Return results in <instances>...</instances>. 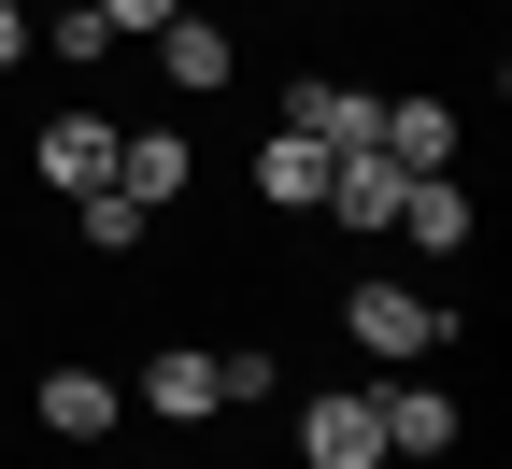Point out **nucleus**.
I'll return each mask as SVG.
<instances>
[{
  "label": "nucleus",
  "instance_id": "nucleus-1",
  "mask_svg": "<svg viewBox=\"0 0 512 469\" xmlns=\"http://www.w3.org/2000/svg\"><path fill=\"white\" fill-rule=\"evenodd\" d=\"M342 342L370 356V370H427L441 342H456V313H441V299H413V285H342Z\"/></svg>",
  "mask_w": 512,
  "mask_h": 469
},
{
  "label": "nucleus",
  "instance_id": "nucleus-2",
  "mask_svg": "<svg viewBox=\"0 0 512 469\" xmlns=\"http://www.w3.org/2000/svg\"><path fill=\"white\" fill-rule=\"evenodd\" d=\"M114 143H128V114H114V100H72V114H43L29 171H43L57 199H86V185H114Z\"/></svg>",
  "mask_w": 512,
  "mask_h": 469
},
{
  "label": "nucleus",
  "instance_id": "nucleus-3",
  "mask_svg": "<svg viewBox=\"0 0 512 469\" xmlns=\"http://www.w3.org/2000/svg\"><path fill=\"white\" fill-rule=\"evenodd\" d=\"M143 413L157 427H214L228 413V356L214 342H143Z\"/></svg>",
  "mask_w": 512,
  "mask_h": 469
},
{
  "label": "nucleus",
  "instance_id": "nucleus-4",
  "mask_svg": "<svg viewBox=\"0 0 512 469\" xmlns=\"http://www.w3.org/2000/svg\"><path fill=\"white\" fill-rule=\"evenodd\" d=\"M299 469H384V398H370V384L299 398Z\"/></svg>",
  "mask_w": 512,
  "mask_h": 469
},
{
  "label": "nucleus",
  "instance_id": "nucleus-5",
  "mask_svg": "<svg viewBox=\"0 0 512 469\" xmlns=\"http://www.w3.org/2000/svg\"><path fill=\"white\" fill-rule=\"evenodd\" d=\"M399 157H384V143H342L328 157V199H313V214H328V228H399Z\"/></svg>",
  "mask_w": 512,
  "mask_h": 469
},
{
  "label": "nucleus",
  "instance_id": "nucleus-6",
  "mask_svg": "<svg viewBox=\"0 0 512 469\" xmlns=\"http://www.w3.org/2000/svg\"><path fill=\"white\" fill-rule=\"evenodd\" d=\"M399 242H413V256H470V242H484V199H470L456 171H413V185H399Z\"/></svg>",
  "mask_w": 512,
  "mask_h": 469
},
{
  "label": "nucleus",
  "instance_id": "nucleus-7",
  "mask_svg": "<svg viewBox=\"0 0 512 469\" xmlns=\"http://www.w3.org/2000/svg\"><path fill=\"white\" fill-rule=\"evenodd\" d=\"M271 128H299V143H328V157H342V143H370V128H384V100H370V86H342V72H299Z\"/></svg>",
  "mask_w": 512,
  "mask_h": 469
},
{
  "label": "nucleus",
  "instance_id": "nucleus-8",
  "mask_svg": "<svg viewBox=\"0 0 512 469\" xmlns=\"http://www.w3.org/2000/svg\"><path fill=\"white\" fill-rule=\"evenodd\" d=\"M456 427H470V413H456L441 384H413V370L384 384V469H427V455H456Z\"/></svg>",
  "mask_w": 512,
  "mask_h": 469
},
{
  "label": "nucleus",
  "instance_id": "nucleus-9",
  "mask_svg": "<svg viewBox=\"0 0 512 469\" xmlns=\"http://www.w3.org/2000/svg\"><path fill=\"white\" fill-rule=\"evenodd\" d=\"M370 143H384V157H399V171H456V143H470V114L413 86V100H384V128H370Z\"/></svg>",
  "mask_w": 512,
  "mask_h": 469
},
{
  "label": "nucleus",
  "instance_id": "nucleus-10",
  "mask_svg": "<svg viewBox=\"0 0 512 469\" xmlns=\"http://www.w3.org/2000/svg\"><path fill=\"white\" fill-rule=\"evenodd\" d=\"M114 185L143 199V214H171V199L200 185V143H185V128H128V143H114Z\"/></svg>",
  "mask_w": 512,
  "mask_h": 469
},
{
  "label": "nucleus",
  "instance_id": "nucleus-11",
  "mask_svg": "<svg viewBox=\"0 0 512 469\" xmlns=\"http://www.w3.org/2000/svg\"><path fill=\"white\" fill-rule=\"evenodd\" d=\"M157 72H171V100H214V86L242 72V43H228L214 15H171V29H157Z\"/></svg>",
  "mask_w": 512,
  "mask_h": 469
},
{
  "label": "nucleus",
  "instance_id": "nucleus-12",
  "mask_svg": "<svg viewBox=\"0 0 512 469\" xmlns=\"http://www.w3.org/2000/svg\"><path fill=\"white\" fill-rule=\"evenodd\" d=\"M43 427H57V441H114V427H128V384H114V370H43Z\"/></svg>",
  "mask_w": 512,
  "mask_h": 469
},
{
  "label": "nucleus",
  "instance_id": "nucleus-13",
  "mask_svg": "<svg viewBox=\"0 0 512 469\" xmlns=\"http://www.w3.org/2000/svg\"><path fill=\"white\" fill-rule=\"evenodd\" d=\"M256 199H271V214H313V199H328V143H299V128H256Z\"/></svg>",
  "mask_w": 512,
  "mask_h": 469
},
{
  "label": "nucleus",
  "instance_id": "nucleus-14",
  "mask_svg": "<svg viewBox=\"0 0 512 469\" xmlns=\"http://www.w3.org/2000/svg\"><path fill=\"white\" fill-rule=\"evenodd\" d=\"M72 242L86 256H128V242H143V199H128V185H86L72 199Z\"/></svg>",
  "mask_w": 512,
  "mask_h": 469
},
{
  "label": "nucleus",
  "instance_id": "nucleus-15",
  "mask_svg": "<svg viewBox=\"0 0 512 469\" xmlns=\"http://www.w3.org/2000/svg\"><path fill=\"white\" fill-rule=\"evenodd\" d=\"M43 43H57V57H72V72H100V57H114V29L86 15V0H72V15H43Z\"/></svg>",
  "mask_w": 512,
  "mask_h": 469
},
{
  "label": "nucleus",
  "instance_id": "nucleus-16",
  "mask_svg": "<svg viewBox=\"0 0 512 469\" xmlns=\"http://www.w3.org/2000/svg\"><path fill=\"white\" fill-rule=\"evenodd\" d=\"M214 356H228V413H242V398H271V384H285V356H271V342H214Z\"/></svg>",
  "mask_w": 512,
  "mask_h": 469
},
{
  "label": "nucleus",
  "instance_id": "nucleus-17",
  "mask_svg": "<svg viewBox=\"0 0 512 469\" xmlns=\"http://www.w3.org/2000/svg\"><path fill=\"white\" fill-rule=\"evenodd\" d=\"M86 15H100V29H114V43H157V29H171V15H185V0H86Z\"/></svg>",
  "mask_w": 512,
  "mask_h": 469
},
{
  "label": "nucleus",
  "instance_id": "nucleus-18",
  "mask_svg": "<svg viewBox=\"0 0 512 469\" xmlns=\"http://www.w3.org/2000/svg\"><path fill=\"white\" fill-rule=\"evenodd\" d=\"M0 72H29V0H0Z\"/></svg>",
  "mask_w": 512,
  "mask_h": 469
}]
</instances>
